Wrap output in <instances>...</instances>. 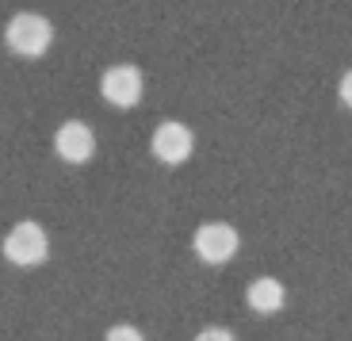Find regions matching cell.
Instances as JSON below:
<instances>
[{"mask_svg": "<svg viewBox=\"0 0 352 341\" xmlns=\"http://www.w3.org/2000/svg\"><path fill=\"white\" fill-rule=\"evenodd\" d=\"M54 154L62 161H69V165H85L96 154V134H92V127L80 119H65L54 131Z\"/></svg>", "mask_w": 352, "mask_h": 341, "instance_id": "8992f818", "label": "cell"}, {"mask_svg": "<svg viewBox=\"0 0 352 341\" xmlns=\"http://www.w3.org/2000/svg\"><path fill=\"white\" fill-rule=\"evenodd\" d=\"M150 149L161 165H184L195 149V134H192L188 123L165 119V123H157V131H153V138H150Z\"/></svg>", "mask_w": 352, "mask_h": 341, "instance_id": "277c9868", "label": "cell"}, {"mask_svg": "<svg viewBox=\"0 0 352 341\" xmlns=\"http://www.w3.org/2000/svg\"><path fill=\"white\" fill-rule=\"evenodd\" d=\"M0 249H4V261L8 265H16V269H35V265H43L50 257V238H46V230L38 223L23 219L4 234Z\"/></svg>", "mask_w": 352, "mask_h": 341, "instance_id": "7a4b0ae2", "label": "cell"}, {"mask_svg": "<svg viewBox=\"0 0 352 341\" xmlns=\"http://www.w3.org/2000/svg\"><path fill=\"white\" fill-rule=\"evenodd\" d=\"M195 341H238V338H234L226 326H207V330L195 333Z\"/></svg>", "mask_w": 352, "mask_h": 341, "instance_id": "9c48e42d", "label": "cell"}, {"mask_svg": "<svg viewBox=\"0 0 352 341\" xmlns=\"http://www.w3.org/2000/svg\"><path fill=\"white\" fill-rule=\"evenodd\" d=\"M54 43V23L38 12H19L4 27V46L19 58H43Z\"/></svg>", "mask_w": 352, "mask_h": 341, "instance_id": "6da1fadb", "label": "cell"}, {"mask_svg": "<svg viewBox=\"0 0 352 341\" xmlns=\"http://www.w3.org/2000/svg\"><path fill=\"white\" fill-rule=\"evenodd\" d=\"M245 303L253 307L256 315H276L283 303H287V291L276 276H256L253 284L245 288Z\"/></svg>", "mask_w": 352, "mask_h": 341, "instance_id": "52a82bcc", "label": "cell"}, {"mask_svg": "<svg viewBox=\"0 0 352 341\" xmlns=\"http://www.w3.org/2000/svg\"><path fill=\"white\" fill-rule=\"evenodd\" d=\"M241 234L230 223H203L199 230L192 234V249L203 265H226L238 257Z\"/></svg>", "mask_w": 352, "mask_h": 341, "instance_id": "3957f363", "label": "cell"}, {"mask_svg": "<svg viewBox=\"0 0 352 341\" xmlns=\"http://www.w3.org/2000/svg\"><path fill=\"white\" fill-rule=\"evenodd\" d=\"M142 70L138 65H126V61H119V65H107L104 77H100V96L107 100L111 107H134L142 100Z\"/></svg>", "mask_w": 352, "mask_h": 341, "instance_id": "5b68a950", "label": "cell"}, {"mask_svg": "<svg viewBox=\"0 0 352 341\" xmlns=\"http://www.w3.org/2000/svg\"><path fill=\"white\" fill-rule=\"evenodd\" d=\"M104 341H146V338H142V330H138V326L119 322V326H111V330L104 333Z\"/></svg>", "mask_w": 352, "mask_h": 341, "instance_id": "ba28073f", "label": "cell"}, {"mask_svg": "<svg viewBox=\"0 0 352 341\" xmlns=\"http://www.w3.org/2000/svg\"><path fill=\"white\" fill-rule=\"evenodd\" d=\"M337 96H341V104H344V107H352V70H344L341 85H337Z\"/></svg>", "mask_w": 352, "mask_h": 341, "instance_id": "30bf717a", "label": "cell"}]
</instances>
